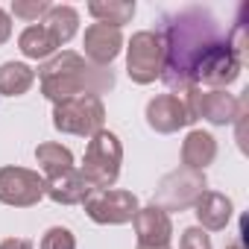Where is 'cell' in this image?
Returning a JSON list of instances; mask_svg holds the SVG:
<instances>
[{
	"mask_svg": "<svg viewBox=\"0 0 249 249\" xmlns=\"http://www.w3.org/2000/svg\"><path fill=\"white\" fill-rule=\"evenodd\" d=\"M161 50H164V65H161V82L170 91H191L196 88V71L208 59L211 50H217L223 41H229V33L220 30L217 18L208 9L191 6L182 12H173L161 21Z\"/></svg>",
	"mask_w": 249,
	"mask_h": 249,
	"instance_id": "1",
	"label": "cell"
},
{
	"mask_svg": "<svg viewBox=\"0 0 249 249\" xmlns=\"http://www.w3.org/2000/svg\"><path fill=\"white\" fill-rule=\"evenodd\" d=\"M38 79H41V91L47 100L53 103H65L82 94H106L114 88V73L108 68L91 65L85 56L73 53V50H62L59 56L47 59L38 68Z\"/></svg>",
	"mask_w": 249,
	"mask_h": 249,
	"instance_id": "2",
	"label": "cell"
},
{
	"mask_svg": "<svg viewBox=\"0 0 249 249\" xmlns=\"http://www.w3.org/2000/svg\"><path fill=\"white\" fill-rule=\"evenodd\" d=\"M120 161H123L120 138L108 129H100L97 135H91V141L85 147L79 173L85 176V182L91 188H111L120 176Z\"/></svg>",
	"mask_w": 249,
	"mask_h": 249,
	"instance_id": "3",
	"label": "cell"
},
{
	"mask_svg": "<svg viewBox=\"0 0 249 249\" xmlns=\"http://www.w3.org/2000/svg\"><path fill=\"white\" fill-rule=\"evenodd\" d=\"M106 123V106L97 94H82L65 103H56L53 108V126L65 135L91 138L103 129Z\"/></svg>",
	"mask_w": 249,
	"mask_h": 249,
	"instance_id": "4",
	"label": "cell"
},
{
	"mask_svg": "<svg viewBox=\"0 0 249 249\" xmlns=\"http://www.w3.org/2000/svg\"><path fill=\"white\" fill-rule=\"evenodd\" d=\"M161 65H164V50H161V38L153 30H141L129 38L126 47V73L132 82L138 85H150L161 76Z\"/></svg>",
	"mask_w": 249,
	"mask_h": 249,
	"instance_id": "5",
	"label": "cell"
},
{
	"mask_svg": "<svg viewBox=\"0 0 249 249\" xmlns=\"http://www.w3.org/2000/svg\"><path fill=\"white\" fill-rule=\"evenodd\" d=\"M85 214L100 226H123L132 223L138 205V196L132 191H117V188H94L85 196Z\"/></svg>",
	"mask_w": 249,
	"mask_h": 249,
	"instance_id": "6",
	"label": "cell"
},
{
	"mask_svg": "<svg viewBox=\"0 0 249 249\" xmlns=\"http://www.w3.org/2000/svg\"><path fill=\"white\" fill-rule=\"evenodd\" d=\"M202 191H205V173L179 167L159 182L153 205H159L161 211H185L199 199Z\"/></svg>",
	"mask_w": 249,
	"mask_h": 249,
	"instance_id": "7",
	"label": "cell"
},
{
	"mask_svg": "<svg viewBox=\"0 0 249 249\" xmlns=\"http://www.w3.org/2000/svg\"><path fill=\"white\" fill-rule=\"evenodd\" d=\"M185 108L191 114V120H208L214 126H226V123H234L243 103L246 100H237L234 94H226V91H202V88H191L185 91Z\"/></svg>",
	"mask_w": 249,
	"mask_h": 249,
	"instance_id": "8",
	"label": "cell"
},
{
	"mask_svg": "<svg viewBox=\"0 0 249 249\" xmlns=\"http://www.w3.org/2000/svg\"><path fill=\"white\" fill-rule=\"evenodd\" d=\"M44 196V179L27 167H0V202L12 208H30Z\"/></svg>",
	"mask_w": 249,
	"mask_h": 249,
	"instance_id": "9",
	"label": "cell"
},
{
	"mask_svg": "<svg viewBox=\"0 0 249 249\" xmlns=\"http://www.w3.org/2000/svg\"><path fill=\"white\" fill-rule=\"evenodd\" d=\"M147 123L150 129L161 132V135H170V132H179L185 126H191V114L185 108V100L179 94H159L147 103Z\"/></svg>",
	"mask_w": 249,
	"mask_h": 249,
	"instance_id": "10",
	"label": "cell"
},
{
	"mask_svg": "<svg viewBox=\"0 0 249 249\" xmlns=\"http://www.w3.org/2000/svg\"><path fill=\"white\" fill-rule=\"evenodd\" d=\"M82 47H85V59H88L91 65L106 68V65H111V62L120 56V50H123V36H120V30H114V27L91 24V27L85 30Z\"/></svg>",
	"mask_w": 249,
	"mask_h": 249,
	"instance_id": "11",
	"label": "cell"
},
{
	"mask_svg": "<svg viewBox=\"0 0 249 249\" xmlns=\"http://www.w3.org/2000/svg\"><path fill=\"white\" fill-rule=\"evenodd\" d=\"M132 226H135V234H138L141 246H170L173 223H170V214L161 211L159 205L138 208L135 217H132Z\"/></svg>",
	"mask_w": 249,
	"mask_h": 249,
	"instance_id": "12",
	"label": "cell"
},
{
	"mask_svg": "<svg viewBox=\"0 0 249 249\" xmlns=\"http://www.w3.org/2000/svg\"><path fill=\"white\" fill-rule=\"evenodd\" d=\"M91 191L94 188L85 182V176L76 167H71V170H65L59 176L44 179V196H50L59 205H79V202H85V196Z\"/></svg>",
	"mask_w": 249,
	"mask_h": 249,
	"instance_id": "13",
	"label": "cell"
},
{
	"mask_svg": "<svg viewBox=\"0 0 249 249\" xmlns=\"http://www.w3.org/2000/svg\"><path fill=\"white\" fill-rule=\"evenodd\" d=\"M231 199L217 194V191H202L199 199L194 202V214L199 220V229H208V231H220L229 226L231 220Z\"/></svg>",
	"mask_w": 249,
	"mask_h": 249,
	"instance_id": "14",
	"label": "cell"
},
{
	"mask_svg": "<svg viewBox=\"0 0 249 249\" xmlns=\"http://www.w3.org/2000/svg\"><path fill=\"white\" fill-rule=\"evenodd\" d=\"M217 159V141L205 129H191L188 138L182 141V167L188 170H205Z\"/></svg>",
	"mask_w": 249,
	"mask_h": 249,
	"instance_id": "15",
	"label": "cell"
},
{
	"mask_svg": "<svg viewBox=\"0 0 249 249\" xmlns=\"http://www.w3.org/2000/svg\"><path fill=\"white\" fill-rule=\"evenodd\" d=\"M41 27L53 36V41L62 47L68 44L73 36H76V27H79V15L73 6H50L47 15L41 18Z\"/></svg>",
	"mask_w": 249,
	"mask_h": 249,
	"instance_id": "16",
	"label": "cell"
},
{
	"mask_svg": "<svg viewBox=\"0 0 249 249\" xmlns=\"http://www.w3.org/2000/svg\"><path fill=\"white\" fill-rule=\"evenodd\" d=\"M36 71L24 62H6L0 65V97H21L33 88Z\"/></svg>",
	"mask_w": 249,
	"mask_h": 249,
	"instance_id": "17",
	"label": "cell"
},
{
	"mask_svg": "<svg viewBox=\"0 0 249 249\" xmlns=\"http://www.w3.org/2000/svg\"><path fill=\"white\" fill-rule=\"evenodd\" d=\"M18 47H21V53L27 56V59H50L56 50H59V44L53 41V36L41 27V24H30L21 36H18Z\"/></svg>",
	"mask_w": 249,
	"mask_h": 249,
	"instance_id": "18",
	"label": "cell"
},
{
	"mask_svg": "<svg viewBox=\"0 0 249 249\" xmlns=\"http://www.w3.org/2000/svg\"><path fill=\"white\" fill-rule=\"evenodd\" d=\"M88 12H91V18H97V24L120 30L123 24L132 21L135 3H129V0H108V3H100L97 0V3H88Z\"/></svg>",
	"mask_w": 249,
	"mask_h": 249,
	"instance_id": "19",
	"label": "cell"
},
{
	"mask_svg": "<svg viewBox=\"0 0 249 249\" xmlns=\"http://www.w3.org/2000/svg\"><path fill=\"white\" fill-rule=\"evenodd\" d=\"M36 161H38V167L50 179V176H59V173H65V170L73 167V153L68 147H62V144L47 141V144H38L36 147Z\"/></svg>",
	"mask_w": 249,
	"mask_h": 249,
	"instance_id": "20",
	"label": "cell"
},
{
	"mask_svg": "<svg viewBox=\"0 0 249 249\" xmlns=\"http://www.w3.org/2000/svg\"><path fill=\"white\" fill-rule=\"evenodd\" d=\"M41 249H76V237L65 226H53L41 237Z\"/></svg>",
	"mask_w": 249,
	"mask_h": 249,
	"instance_id": "21",
	"label": "cell"
},
{
	"mask_svg": "<svg viewBox=\"0 0 249 249\" xmlns=\"http://www.w3.org/2000/svg\"><path fill=\"white\" fill-rule=\"evenodd\" d=\"M47 9H50L47 0H33V3L15 0V3H12V15H15V18H24V21H38V18L47 15Z\"/></svg>",
	"mask_w": 249,
	"mask_h": 249,
	"instance_id": "22",
	"label": "cell"
},
{
	"mask_svg": "<svg viewBox=\"0 0 249 249\" xmlns=\"http://www.w3.org/2000/svg\"><path fill=\"white\" fill-rule=\"evenodd\" d=\"M179 249H211V237L205 234V229L191 226V229H185V231H182Z\"/></svg>",
	"mask_w": 249,
	"mask_h": 249,
	"instance_id": "23",
	"label": "cell"
},
{
	"mask_svg": "<svg viewBox=\"0 0 249 249\" xmlns=\"http://www.w3.org/2000/svg\"><path fill=\"white\" fill-rule=\"evenodd\" d=\"M9 36H12V18H9V12L0 9V44H6Z\"/></svg>",
	"mask_w": 249,
	"mask_h": 249,
	"instance_id": "24",
	"label": "cell"
},
{
	"mask_svg": "<svg viewBox=\"0 0 249 249\" xmlns=\"http://www.w3.org/2000/svg\"><path fill=\"white\" fill-rule=\"evenodd\" d=\"M0 249H36V246L30 240H24V237H6L0 243Z\"/></svg>",
	"mask_w": 249,
	"mask_h": 249,
	"instance_id": "25",
	"label": "cell"
},
{
	"mask_svg": "<svg viewBox=\"0 0 249 249\" xmlns=\"http://www.w3.org/2000/svg\"><path fill=\"white\" fill-rule=\"evenodd\" d=\"M138 249H170V246H141L138 243Z\"/></svg>",
	"mask_w": 249,
	"mask_h": 249,
	"instance_id": "26",
	"label": "cell"
},
{
	"mask_svg": "<svg viewBox=\"0 0 249 249\" xmlns=\"http://www.w3.org/2000/svg\"><path fill=\"white\" fill-rule=\"evenodd\" d=\"M226 249H243V246H240V243H231V246H226Z\"/></svg>",
	"mask_w": 249,
	"mask_h": 249,
	"instance_id": "27",
	"label": "cell"
}]
</instances>
